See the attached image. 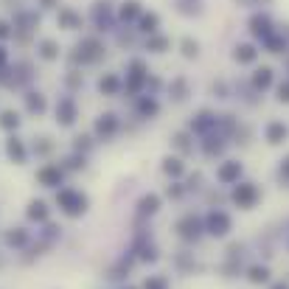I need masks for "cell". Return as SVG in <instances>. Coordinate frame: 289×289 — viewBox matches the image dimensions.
Instances as JSON below:
<instances>
[{"label": "cell", "mask_w": 289, "mask_h": 289, "mask_svg": "<svg viewBox=\"0 0 289 289\" xmlns=\"http://www.w3.org/2000/svg\"><path fill=\"white\" fill-rule=\"evenodd\" d=\"M59 202L65 205V211H67V213H79V211H85L87 199L82 197V194H73V191H62V194H59Z\"/></svg>", "instance_id": "obj_1"}, {"label": "cell", "mask_w": 289, "mask_h": 289, "mask_svg": "<svg viewBox=\"0 0 289 289\" xmlns=\"http://www.w3.org/2000/svg\"><path fill=\"white\" fill-rule=\"evenodd\" d=\"M208 230H211L213 236H225V233H228V230H230L228 213H222V211L211 213V216H208Z\"/></svg>", "instance_id": "obj_2"}, {"label": "cell", "mask_w": 289, "mask_h": 289, "mask_svg": "<svg viewBox=\"0 0 289 289\" xmlns=\"http://www.w3.org/2000/svg\"><path fill=\"white\" fill-rule=\"evenodd\" d=\"M256 186H250V183H244V186H239L233 191V199H236V205H241V208H250V205L256 202Z\"/></svg>", "instance_id": "obj_3"}, {"label": "cell", "mask_w": 289, "mask_h": 289, "mask_svg": "<svg viewBox=\"0 0 289 289\" xmlns=\"http://www.w3.org/2000/svg\"><path fill=\"white\" fill-rule=\"evenodd\" d=\"M283 138H286V127H283L281 121H272L270 127H267V140L270 143H281Z\"/></svg>", "instance_id": "obj_4"}, {"label": "cell", "mask_w": 289, "mask_h": 289, "mask_svg": "<svg viewBox=\"0 0 289 289\" xmlns=\"http://www.w3.org/2000/svg\"><path fill=\"white\" fill-rule=\"evenodd\" d=\"M177 228H180V233L186 236V239H197V233H199V222L194 216H186Z\"/></svg>", "instance_id": "obj_5"}, {"label": "cell", "mask_w": 289, "mask_h": 289, "mask_svg": "<svg viewBox=\"0 0 289 289\" xmlns=\"http://www.w3.org/2000/svg\"><path fill=\"white\" fill-rule=\"evenodd\" d=\"M239 174H241V166H239V163H228V166H222V169H219V180H222V183L239 180Z\"/></svg>", "instance_id": "obj_6"}, {"label": "cell", "mask_w": 289, "mask_h": 289, "mask_svg": "<svg viewBox=\"0 0 289 289\" xmlns=\"http://www.w3.org/2000/svg\"><path fill=\"white\" fill-rule=\"evenodd\" d=\"M270 82H272V70H270V67H261V70H256V76H253V85H256V87H261V90H264Z\"/></svg>", "instance_id": "obj_7"}, {"label": "cell", "mask_w": 289, "mask_h": 289, "mask_svg": "<svg viewBox=\"0 0 289 289\" xmlns=\"http://www.w3.org/2000/svg\"><path fill=\"white\" fill-rule=\"evenodd\" d=\"M253 59H256L253 45H241V48H236V62H253Z\"/></svg>", "instance_id": "obj_8"}, {"label": "cell", "mask_w": 289, "mask_h": 289, "mask_svg": "<svg viewBox=\"0 0 289 289\" xmlns=\"http://www.w3.org/2000/svg\"><path fill=\"white\" fill-rule=\"evenodd\" d=\"M267 278H270L267 267H253V270H250V281L253 283H261V281H267Z\"/></svg>", "instance_id": "obj_9"}, {"label": "cell", "mask_w": 289, "mask_h": 289, "mask_svg": "<svg viewBox=\"0 0 289 289\" xmlns=\"http://www.w3.org/2000/svg\"><path fill=\"white\" fill-rule=\"evenodd\" d=\"M40 180H43V183H48V186H54V183H59V171H54V169H45L43 174H40Z\"/></svg>", "instance_id": "obj_10"}, {"label": "cell", "mask_w": 289, "mask_h": 289, "mask_svg": "<svg viewBox=\"0 0 289 289\" xmlns=\"http://www.w3.org/2000/svg\"><path fill=\"white\" fill-rule=\"evenodd\" d=\"M31 219H45V205L43 202H34L31 205V211H28Z\"/></svg>", "instance_id": "obj_11"}, {"label": "cell", "mask_w": 289, "mask_h": 289, "mask_svg": "<svg viewBox=\"0 0 289 289\" xmlns=\"http://www.w3.org/2000/svg\"><path fill=\"white\" fill-rule=\"evenodd\" d=\"M140 208H143V213H155L157 211V197H146L143 202H140Z\"/></svg>", "instance_id": "obj_12"}, {"label": "cell", "mask_w": 289, "mask_h": 289, "mask_svg": "<svg viewBox=\"0 0 289 289\" xmlns=\"http://www.w3.org/2000/svg\"><path fill=\"white\" fill-rule=\"evenodd\" d=\"M267 25H270V23H267L264 17H256L253 20V31H256V34H267Z\"/></svg>", "instance_id": "obj_13"}, {"label": "cell", "mask_w": 289, "mask_h": 289, "mask_svg": "<svg viewBox=\"0 0 289 289\" xmlns=\"http://www.w3.org/2000/svg\"><path fill=\"white\" fill-rule=\"evenodd\" d=\"M9 155L17 157V160H23V146H20L17 140H12V143H9Z\"/></svg>", "instance_id": "obj_14"}, {"label": "cell", "mask_w": 289, "mask_h": 289, "mask_svg": "<svg viewBox=\"0 0 289 289\" xmlns=\"http://www.w3.org/2000/svg\"><path fill=\"white\" fill-rule=\"evenodd\" d=\"M113 127H115L113 115H107V121H98V132H113Z\"/></svg>", "instance_id": "obj_15"}, {"label": "cell", "mask_w": 289, "mask_h": 289, "mask_svg": "<svg viewBox=\"0 0 289 289\" xmlns=\"http://www.w3.org/2000/svg\"><path fill=\"white\" fill-rule=\"evenodd\" d=\"M166 171H169V174H180L183 171L180 160H166Z\"/></svg>", "instance_id": "obj_16"}, {"label": "cell", "mask_w": 289, "mask_h": 289, "mask_svg": "<svg viewBox=\"0 0 289 289\" xmlns=\"http://www.w3.org/2000/svg\"><path fill=\"white\" fill-rule=\"evenodd\" d=\"M197 48H199V45L191 43V40H186V43H183V51H186V56H197Z\"/></svg>", "instance_id": "obj_17"}, {"label": "cell", "mask_w": 289, "mask_h": 289, "mask_svg": "<svg viewBox=\"0 0 289 289\" xmlns=\"http://www.w3.org/2000/svg\"><path fill=\"white\" fill-rule=\"evenodd\" d=\"M146 289H166V281L163 278H152V281H146Z\"/></svg>", "instance_id": "obj_18"}, {"label": "cell", "mask_w": 289, "mask_h": 289, "mask_svg": "<svg viewBox=\"0 0 289 289\" xmlns=\"http://www.w3.org/2000/svg\"><path fill=\"white\" fill-rule=\"evenodd\" d=\"M3 127H17V115L6 113V115H3Z\"/></svg>", "instance_id": "obj_19"}, {"label": "cell", "mask_w": 289, "mask_h": 289, "mask_svg": "<svg viewBox=\"0 0 289 289\" xmlns=\"http://www.w3.org/2000/svg\"><path fill=\"white\" fill-rule=\"evenodd\" d=\"M155 25H157V17H155V14H149V17L143 20V31H152Z\"/></svg>", "instance_id": "obj_20"}, {"label": "cell", "mask_w": 289, "mask_h": 289, "mask_svg": "<svg viewBox=\"0 0 289 289\" xmlns=\"http://www.w3.org/2000/svg\"><path fill=\"white\" fill-rule=\"evenodd\" d=\"M278 98H281V101H289V82H286V85H281V90H278Z\"/></svg>", "instance_id": "obj_21"}, {"label": "cell", "mask_w": 289, "mask_h": 289, "mask_svg": "<svg viewBox=\"0 0 289 289\" xmlns=\"http://www.w3.org/2000/svg\"><path fill=\"white\" fill-rule=\"evenodd\" d=\"M135 6H138V3H127V9H124V17H132V14L138 12Z\"/></svg>", "instance_id": "obj_22"}, {"label": "cell", "mask_w": 289, "mask_h": 289, "mask_svg": "<svg viewBox=\"0 0 289 289\" xmlns=\"http://www.w3.org/2000/svg\"><path fill=\"white\" fill-rule=\"evenodd\" d=\"M270 48H272V51H281L283 43H281V40H270Z\"/></svg>", "instance_id": "obj_23"}, {"label": "cell", "mask_w": 289, "mask_h": 289, "mask_svg": "<svg viewBox=\"0 0 289 289\" xmlns=\"http://www.w3.org/2000/svg\"><path fill=\"white\" fill-rule=\"evenodd\" d=\"M281 177H289V157L283 160V166H281Z\"/></svg>", "instance_id": "obj_24"}, {"label": "cell", "mask_w": 289, "mask_h": 289, "mask_svg": "<svg viewBox=\"0 0 289 289\" xmlns=\"http://www.w3.org/2000/svg\"><path fill=\"white\" fill-rule=\"evenodd\" d=\"M275 289H289V286H286V283H278V286H275Z\"/></svg>", "instance_id": "obj_25"}]
</instances>
